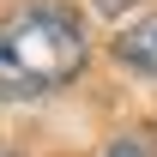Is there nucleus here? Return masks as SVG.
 Instances as JSON below:
<instances>
[{"label": "nucleus", "instance_id": "4", "mask_svg": "<svg viewBox=\"0 0 157 157\" xmlns=\"http://www.w3.org/2000/svg\"><path fill=\"white\" fill-rule=\"evenodd\" d=\"M97 6H103V12H121V6H127V0H97Z\"/></svg>", "mask_w": 157, "mask_h": 157}, {"label": "nucleus", "instance_id": "1", "mask_svg": "<svg viewBox=\"0 0 157 157\" xmlns=\"http://www.w3.org/2000/svg\"><path fill=\"white\" fill-rule=\"evenodd\" d=\"M85 67V30L67 6H24L0 24V97H42L60 91Z\"/></svg>", "mask_w": 157, "mask_h": 157}, {"label": "nucleus", "instance_id": "3", "mask_svg": "<svg viewBox=\"0 0 157 157\" xmlns=\"http://www.w3.org/2000/svg\"><path fill=\"white\" fill-rule=\"evenodd\" d=\"M109 157H157V145L145 133H127V139H115V145H109Z\"/></svg>", "mask_w": 157, "mask_h": 157}, {"label": "nucleus", "instance_id": "2", "mask_svg": "<svg viewBox=\"0 0 157 157\" xmlns=\"http://www.w3.org/2000/svg\"><path fill=\"white\" fill-rule=\"evenodd\" d=\"M115 55L127 60V67H139V73H157V18L133 24L127 36H115Z\"/></svg>", "mask_w": 157, "mask_h": 157}]
</instances>
